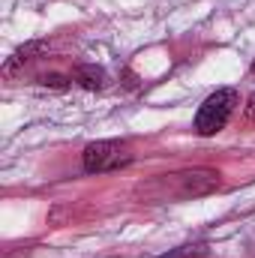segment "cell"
Returning <instances> with one entry per match:
<instances>
[{"label":"cell","mask_w":255,"mask_h":258,"mask_svg":"<svg viewBox=\"0 0 255 258\" xmlns=\"http://www.w3.org/2000/svg\"><path fill=\"white\" fill-rule=\"evenodd\" d=\"M201 252H204V246H180V249H171L159 258H198Z\"/></svg>","instance_id":"5b68a950"},{"label":"cell","mask_w":255,"mask_h":258,"mask_svg":"<svg viewBox=\"0 0 255 258\" xmlns=\"http://www.w3.org/2000/svg\"><path fill=\"white\" fill-rule=\"evenodd\" d=\"M237 90L234 87H219L216 93H210L204 102H201V108H198V114H195V132L198 135H216L219 129H225V123L231 120V114H234V108H237Z\"/></svg>","instance_id":"6da1fadb"},{"label":"cell","mask_w":255,"mask_h":258,"mask_svg":"<svg viewBox=\"0 0 255 258\" xmlns=\"http://www.w3.org/2000/svg\"><path fill=\"white\" fill-rule=\"evenodd\" d=\"M252 72H255V63H252Z\"/></svg>","instance_id":"ba28073f"},{"label":"cell","mask_w":255,"mask_h":258,"mask_svg":"<svg viewBox=\"0 0 255 258\" xmlns=\"http://www.w3.org/2000/svg\"><path fill=\"white\" fill-rule=\"evenodd\" d=\"M132 162V150L123 141H93L84 147L81 153V165L87 174H102V171H114Z\"/></svg>","instance_id":"7a4b0ae2"},{"label":"cell","mask_w":255,"mask_h":258,"mask_svg":"<svg viewBox=\"0 0 255 258\" xmlns=\"http://www.w3.org/2000/svg\"><path fill=\"white\" fill-rule=\"evenodd\" d=\"M72 78H75V81H78L84 90H105V87H108V72H105L102 66H96V63H81V66H75Z\"/></svg>","instance_id":"277c9868"},{"label":"cell","mask_w":255,"mask_h":258,"mask_svg":"<svg viewBox=\"0 0 255 258\" xmlns=\"http://www.w3.org/2000/svg\"><path fill=\"white\" fill-rule=\"evenodd\" d=\"M246 117L255 120V96H249V108H246Z\"/></svg>","instance_id":"52a82bcc"},{"label":"cell","mask_w":255,"mask_h":258,"mask_svg":"<svg viewBox=\"0 0 255 258\" xmlns=\"http://www.w3.org/2000/svg\"><path fill=\"white\" fill-rule=\"evenodd\" d=\"M177 177H180L183 195H207L219 189V171H210V168H195V171L177 174Z\"/></svg>","instance_id":"3957f363"},{"label":"cell","mask_w":255,"mask_h":258,"mask_svg":"<svg viewBox=\"0 0 255 258\" xmlns=\"http://www.w3.org/2000/svg\"><path fill=\"white\" fill-rule=\"evenodd\" d=\"M39 81H42L45 87H57V90H63V87H69V78H66V75H54V72H51V75H42Z\"/></svg>","instance_id":"8992f818"}]
</instances>
